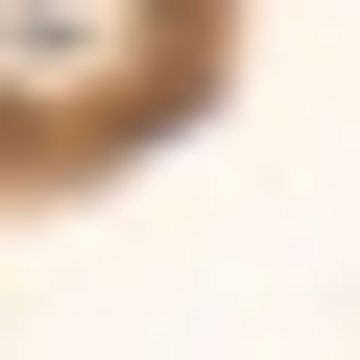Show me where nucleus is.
<instances>
[{
	"label": "nucleus",
	"mask_w": 360,
	"mask_h": 360,
	"mask_svg": "<svg viewBox=\"0 0 360 360\" xmlns=\"http://www.w3.org/2000/svg\"><path fill=\"white\" fill-rule=\"evenodd\" d=\"M217 96V0H0V168H96Z\"/></svg>",
	"instance_id": "obj_1"
}]
</instances>
